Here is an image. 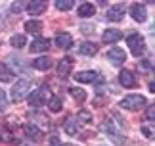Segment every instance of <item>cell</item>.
<instances>
[{
	"mask_svg": "<svg viewBox=\"0 0 155 146\" xmlns=\"http://www.w3.org/2000/svg\"><path fill=\"white\" fill-rule=\"evenodd\" d=\"M104 129H105V133H107V137H109L115 144H124V137H123V133H121V127H119V123H115L111 117L105 119Z\"/></svg>",
	"mask_w": 155,
	"mask_h": 146,
	"instance_id": "cell-1",
	"label": "cell"
},
{
	"mask_svg": "<svg viewBox=\"0 0 155 146\" xmlns=\"http://www.w3.org/2000/svg\"><path fill=\"white\" fill-rule=\"evenodd\" d=\"M29 83L27 79H19V81L14 83V87H12V100L14 102H21L23 98H27L29 96Z\"/></svg>",
	"mask_w": 155,
	"mask_h": 146,
	"instance_id": "cell-2",
	"label": "cell"
},
{
	"mask_svg": "<svg viewBox=\"0 0 155 146\" xmlns=\"http://www.w3.org/2000/svg\"><path fill=\"white\" fill-rule=\"evenodd\" d=\"M46 100H50V90H48V87H38L37 90L29 92V104H31L33 108L42 106Z\"/></svg>",
	"mask_w": 155,
	"mask_h": 146,
	"instance_id": "cell-3",
	"label": "cell"
},
{
	"mask_svg": "<svg viewBox=\"0 0 155 146\" xmlns=\"http://www.w3.org/2000/svg\"><path fill=\"white\" fill-rule=\"evenodd\" d=\"M127 42H128L130 52H132L134 56H142V54L146 52V42H144V39H142V35H138V33L128 35Z\"/></svg>",
	"mask_w": 155,
	"mask_h": 146,
	"instance_id": "cell-4",
	"label": "cell"
},
{
	"mask_svg": "<svg viewBox=\"0 0 155 146\" xmlns=\"http://www.w3.org/2000/svg\"><path fill=\"white\" fill-rule=\"evenodd\" d=\"M119 106L124 108V109H140V108L146 106V98L142 94H128L127 98L121 100V104H119Z\"/></svg>",
	"mask_w": 155,
	"mask_h": 146,
	"instance_id": "cell-5",
	"label": "cell"
},
{
	"mask_svg": "<svg viewBox=\"0 0 155 146\" xmlns=\"http://www.w3.org/2000/svg\"><path fill=\"white\" fill-rule=\"evenodd\" d=\"M71 68H73V60H71L69 56L61 58V60L58 62V77L61 79V81H65V79H69Z\"/></svg>",
	"mask_w": 155,
	"mask_h": 146,
	"instance_id": "cell-6",
	"label": "cell"
},
{
	"mask_svg": "<svg viewBox=\"0 0 155 146\" xmlns=\"http://www.w3.org/2000/svg\"><path fill=\"white\" fill-rule=\"evenodd\" d=\"M119 83H121L124 89H134L138 81H136L134 73L130 71V69H123L121 73H119Z\"/></svg>",
	"mask_w": 155,
	"mask_h": 146,
	"instance_id": "cell-7",
	"label": "cell"
},
{
	"mask_svg": "<svg viewBox=\"0 0 155 146\" xmlns=\"http://www.w3.org/2000/svg\"><path fill=\"white\" fill-rule=\"evenodd\" d=\"M75 81H79V83H100L102 79H100V75L96 71H79L75 75Z\"/></svg>",
	"mask_w": 155,
	"mask_h": 146,
	"instance_id": "cell-8",
	"label": "cell"
},
{
	"mask_svg": "<svg viewBox=\"0 0 155 146\" xmlns=\"http://www.w3.org/2000/svg\"><path fill=\"white\" fill-rule=\"evenodd\" d=\"M105 17H107L109 21H121L123 17H124V6H123V4H115V6H111V8L107 10Z\"/></svg>",
	"mask_w": 155,
	"mask_h": 146,
	"instance_id": "cell-9",
	"label": "cell"
},
{
	"mask_svg": "<svg viewBox=\"0 0 155 146\" xmlns=\"http://www.w3.org/2000/svg\"><path fill=\"white\" fill-rule=\"evenodd\" d=\"M130 16H132V19L134 21H138V23H144L146 21V6L144 4H132L130 6Z\"/></svg>",
	"mask_w": 155,
	"mask_h": 146,
	"instance_id": "cell-10",
	"label": "cell"
},
{
	"mask_svg": "<svg viewBox=\"0 0 155 146\" xmlns=\"http://www.w3.org/2000/svg\"><path fill=\"white\" fill-rule=\"evenodd\" d=\"M107 60H109L111 64H115V65H121L124 60H127V54H124V50H121V48H111L109 52H107Z\"/></svg>",
	"mask_w": 155,
	"mask_h": 146,
	"instance_id": "cell-11",
	"label": "cell"
},
{
	"mask_svg": "<svg viewBox=\"0 0 155 146\" xmlns=\"http://www.w3.org/2000/svg\"><path fill=\"white\" fill-rule=\"evenodd\" d=\"M23 131H25V135L31 138V141L35 142H38V141H42V131L38 129L35 123H25V127H23Z\"/></svg>",
	"mask_w": 155,
	"mask_h": 146,
	"instance_id": "cell-12",
	"label": "cell"
},
{
	"mask_svg": "<svg viewBox=\"0 0 155 146\" xmlns=\"http://www.w3.org/2000/svg\"><path fill=\"white\" fill-rule=\"evenodd\" d=\"M31 65L35 69H38V71H48L52 65H54V60L50 56H42V58H37V60H33Z\"/></svg>",
	"mask_w": 155,
	"mask_h": 146,
	"instance_id": "cell-13",
	"label": "cell"
},
{
	"mask_svg": "<svg viewBox=\"0 0 155 146\" xmlns=\"http://www.w3.org/2000/svg\"><path fill=\"white\" fill-rule=\"evenodd\" d=\"M46 6H48V4H46L44 0H33V2L27 4L25 10L29 12V16H40V14L46 10Z\"/></svg>",
	"mask_w": 155,
	"mask_h": 146,
	"instance_id": "cell-14",
	"label": "cell"
},
{
	"mask_svg": "<svg viewBox=\"0 0 155 146\" xmlns=\"http://www.w3.org/2000/svg\"><path fill=\"white\" fill-rule=\"evenodd\" d=\"M50 48V40L48 39H35L33 42H31V46H29V50L31 52H35V54H38V52H46Z\"/></svg>",
	"mask_w": 155,
	"mask_h": 146,
	"instance_id": "cell-15",
	"label": "cell"
},
{
	"mask_svg": "<svg viewBox=\"0 0 155 146\" xmlns=\"http://www.w3.org/2000/svg\"><path fill=\"white\" fill-rule=\"evenodd\" d=\"M56 44H58V48L67 50V48L73 46V36H71L69 33H58L56 35Z\"/></svg>",
	"mask_w": 155,
	"mask_h": 146,
	"instance_id": "cell-16",
	"label": "cell"
},
{
	"mask_svg": "<svg viewBox=\"0 0 155 146\" xmlns=\"http://www.w3.org/2000/svg\"><path fill=\"white\" fill-rule=\"evenodd\" d=\"M121 36H123V33L119 29H105V33L102 35V40L105 44H113V42L121 40Z\"/></svg>",
	"mask_w": 155,
	"mask_h": 146,
	"instance_id": "cell-17",
	"label": "cell"
},
{
	"mask_svg": "<svg viewBox=\"0 0 155 146\" xmlns=\"http://www.w3.org/2000/svg\"><path fill=\"white\" fill-rule=\"evenodd\" d=\"M96 14V6L90 4V2H84V4H81L79 6V10H77V16L79 17H90Z\"/></svg>",
	"mask_w": 155,
	"mask_h": 146,
	"instance_id": "cell-18",
	"label": "cell"
},
{
	"mask_svg": "<svg viewBox=\"0 0 155 146\" xmlns=\"http://www.w3.org/2000/svg\"><path fill=\"white\" fill-rule=\"evenodd\" d=\"M96 52H98V46L94 42H82L79 46V54H82V56H94Z\"/></svg>",
	"mask_w": 155,
	"mask_h": 146,
	"instance_id": "cell-19",
	"label": "cell"
},
{
	"mask_svg": "<svg viewBox=\"0 0 155 146\" xmlns=\"http://www.w3.org/2000/svg\"><path fill=\"white\" fill-rule=\"evenodd\" d=\"M65 133L71 135V137L79 133V121H77L75 117H69L67 121H65Z\"/></svg>",
	"mask_w": 155,
	"mask_h": 146,
	"instance_id": "cell-20",
	"label": "cell"
},
{
	"mask_svg": "<svg viewBox=\"0 0 155 146\" xmlns=\"http://www.w3.org/2000/svg\"><path fill=\"white\" fill-rule=\"evenodd\" d=\"M25 31L33 33V35L40 33V31H42V21H38V19H31V21H27V23H25Z\"/></svg>",
	"mask_w": 155,
	"mask_h": 146,
	"instance_id": "cell-21",
	"label": "cell"
},
{
	"mask_svg": "<svg viewBox=\"0 0 155 146\" xmlns=\"http://www.w3.org/2000/svg\"><path fill=\"white\" fill-rule=\"evenodd\" d=\"M61 106H63V102H61V98L59 96H50V100H48V108H50V112H59L61 109Z\"/></svg>",
	"mask_w": 155,
	"mask_h": 146,
	"instance_id": "cell-22",
	"label": "cell"
},
{
	"mask_svg": "<svg viewBox=\"0 0 155 146\" xmlns=\"http://www.w3.org/2000/svg\"><path fill=\"white\" fill-rule=\"evenodd\" d=\"M12 77H14V75H12V71L6 68V64L0 62V81H2V83H10Z\"/></svg>",
	"mask_w": 155,
	"mask_h": 146,
	"instance_id": "cell-23",
	"label": "cell"
},
{
	"mask_svg": "<svg viewBox=\"0 0 155 146\" xmlns=\"http://www.w3.org/2000/svg\"><path fill=\"white\" fill-rule=\"evenodd\" d=\"M25 42H27L25 35H14L10 39V44L14 46V48H23V46H25Z\"/></svg>",
	"mask_w": 155,
	"mask_h": 146,
	"instance_id": "cell-24",
	"label": "cell"
},
{
	"mask_svg": "<svg viewBox=\"0 0 155 146\" xmlns=\"http://www.w3.org/2000/svg\"><path fill=\"white\" fill-rule=\"evenodd\" d=\"M79 123H90L92 121V113L88 112V109H81L79 113H77V117H75Z\"/></svg>",
	"mask_w": 155,
	"mask_h": 146,
	"instance_id": "cell-25",
	"label": "cell"
},
{
	"mask_svg": "<svg viewBox=\"0 0 155 146\" xmlns=\"http://www.w3.org/2000/svg\"><path fill=\"white\" fill-rule=\"evenodd\" d=\"M69 92H71V96H73V98L77 100V102H84L86 100V92L82 89H69Z\"/></svg>",
	"mask_w": 155,
	"mask_h": 146,
	"instance_id": "cell-26",
	"label": "cell"
},
{
	"mask_svg": "<svg viewBox=\"0 0 155 146\" xmlns=\"http://www.w3.org/2000/svg\"><path fill=\"white\" fill-rule=\"evenodd\" d=\"M73 6H75L73 0H56V8L61 10V12H67V10L73 8Z\"/></svg>",
	"mask_w": 155,
	"mask_h": 146,
	"instance_id": "cell-27",
	"label": "cell"
},
{
	"mask_svg": "<svg viewBox=\"0 0 155 146\" xmlns=\"http://www.w3.org/2000/svg\"><path fill=\"white\" fill-rule=\"evenodd\" d=\"M23 8H27V2H14V4L10 6V10L14 12V14H19Z\"/></svg>",
	"mask_w": 155,
	"mask_h": 146,
	"instance_id": "cell-28",
	"label": "cell"
},
{
	"mask_svg": "<svg viewBox=\"0 0 155 146\" xmlns=\"http://www.w3.org/2000/svg\"><path fill=\"white\" fill-rule=\"evenodd\" d=\"M48 146H63V144H61V141H59L56 135H52L50 141H48Z\"/></svg>",
	"mask_w": 155,
	"mask_h": 146,
	"instance_id": "cell-29",
	"label": "cell"
},
{
	"mask_svg": "<svg viewBox=\"0 0 155 146\" xmlns=\"http://www.w3.org/2000/svg\"><path fill=\"white\" fill-rule=\"evenodd\" d=\"M140 65H142V69H153V64L150 62V60H144Z\"/></svg>",
	"mask_w": 155,
	"mask_h": 146,
	"instance_id": "cell-30",
	"label": "cell"
},
{
	"mask_svg": "<svg viewBox=\"0 0 155 146\" xmlns=\"http://www.w3.org/2000/svg\"><path fill=\"white\" fill-rule=\"evenodd\" d=\"M142 131H144V135H146L147 138H153V129H150V127H144Z\"/></svg>",
	"mask_w": 155,
	"mask_h": 146,
	"instance_id": "cell-31",
	"label": "cell"
},
{
	"mask_svg": "<svg viewBox=\"0 0 155 146\" xmlns=\"http://www.w3.org/2000/svg\"><path fill=\"white\" fill-rule=\"evenodd\" d=\"M153 115H155V109H153V106H151V108H147V112H146V117L153 121Z\"/></svg>",
	"mask_w": 155,
	"mask_h": 146,
	"instance_id": "cell-32",
	"label": "cell"
},
{
	"mask_svg": "<svg viewBox=\"0 0 155 146\" xmlns=\"http://www.w3.org/2000/svg\"><path fill=\"white\" fill-rule=\"evenodd\" d=\"M6 106V94H4V90L0 89V108H4Z\"/></svg>",
	"mask_w": 155,
	"mask_h": 146,
	"instance_id": "cell-33",
	"label": "cell"
},
{
	"mask_svg": "<svg viewBox=\"0 0 155 146\" xmlns=\"http://www.w3.org/2000/svg\"><path fill=\"white\" fill-rule=\"evenodd\" d=\"M82 33H92V25H82Z\"/></svg>",
	"mask_w": 155,
	"mask_h": 146,
	"instance_id": "cell-34",
	"label": "cell"
},
{
	"mask_svg": "<svg viewBox=\"0 0 155 146\" xmlns=\"http://www.w3.org/2000/svg\"><path fill=\"white\" fill-rule=\"evenodd\" d=\"M65 146H75V144H65Z\"/></svg>",
	"mask_w": 155,
	"mask_h": 146,
	"instance_id": "cell-35",
	"label": "cell"
}]
</instances>
